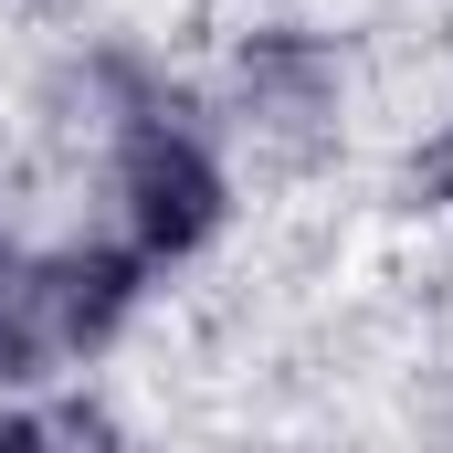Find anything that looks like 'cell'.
<instances>
[{"label": "cell", "instance_id": "1", "mask_svg": "<svg viewBox=\"0 0 453 453\" xmlns=\"http://www.w3.org/2000/svg\"><path fill=\"white\" fill-rule=\"evenodd\" d=\"M127 222H137L148 253H190V242H211V222H222V169H211L190 137L137 127V137H127Z\"/></svg>", "mask_w": 453, "mask_h": 453}, {"label": "cell", "instance_id": "2", "mask_svg": "<svg viewBox=\"0 0 453 453\" xmlns=\"http://www.w3.org/2000/svg\"><path fill=\"white\" fill-rule=\"evenodd\" d=\"M42 358H64L53 264H21V253H0V380H32Z\"/></svg>", "mask_w": 453, "mask_h": 453}, {"label": "cell", "instance_id": "3", "mask_svg": "<svg viewBox=\"0 0 453 453\" xmlns=\"http://www.w3.org/2000/svg\"><path fill=\"white\" fill-rule=\"evenodd\" d=\"M127 296H137V264H127V253H64V264H53L64 348H96L116 317H127Z\"/></svg>", "mask_w": 453, "mask_h": 453}, {"label": "cell", "instance_id": "4", "mask_svg": "<svg viewBox=\"0 0 453 453\" xmlns=\"http://www.w3.org/2000/svg\"><path fill=\"white\" fill-rule=\"evenodd\" d=\"M443 190H453V148H443Z\"/></svg>", "mask_w": 453, "mask_h": 453}]
</instances>
